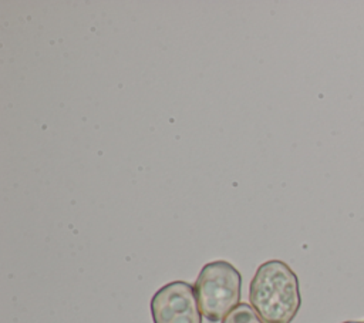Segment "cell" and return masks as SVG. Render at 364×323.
Listing matches in <instances>:
<instances>
[{
  "label": "cell",
  "instance_id": "1",
  "mask_svg": "<svg viewBox=\"0 0 364 323\" xmlns=\"http://www.w3.org/2000/svg\"><path fill=\"white\" fill-rule=\"evenodd\" d=\"M249 299L264 323H291L301 305L299 279L283 260H267L250 282Z\"/></svg>",
  "mask_w": 364,
  "mask_h": 323
},
{
  "label": "cell",
  "instance_id": "2",
  "mask_svg": "<svg viewBox=\"0 0 364 323\" xmlns=\"http://www.w3.org/2000/svg\"><path fill=\"white\" fill-rule=\"evenodd\" d=\"M202 316L209 322L223 320L240 302L242 275L226 260L206 263L195 282Z\"/></svg>",
  "mask_w": 364,
  "mask_h": 323
},
{
  "label": "cell",
  "instance_id": "3",
  "mask_svg": "<svg viewBox=\"0 0 364 323\" xmlns=\"http://www.w3.org/2000/svg\"><path fill=\"white\" fill-rule=\"evenodd\" d=\"M154 323H202L195 287L183 280L166 283L151 299Z\"/></svg>",
  "mask_w": 364,
  "mask_h": 323
},
{
  "label": "cell",
  "instance_id": "4",
  "mask_svg": "<svg viewBox=\"0 0 364 323\" xmlns=\"http://www.w3.org/2000/svg\"><path fill=\"white\" fill-rule=\"evenodd\" d=\"M222 323H264L249 303H239Z\"/></svg>",
  "mask_w": 364,
  "mask_h": 323
},
{
  "label": "cell",
  "instance_id": "5",
  "mask_svg": "<svg viewBox=\"0 0 364 323\" xmlns=\"http://www.w3.org/2000/svg\"><path fill=\"white\" fill-rule=\"evenodd\" d=\"M343 323H364V320H347V322H343Z\"/></svg>",
  "mask_w": 364,
  "mask_h": 323
}]
</instances>
